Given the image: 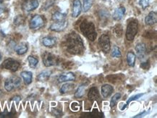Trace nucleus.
<instances>
[{"label":"nucleus","mask_w":157,"mask_h":118,"mask_svg":"<svg viewBox=\"0 0 157 118\" xmlns=\"http://www.w3.org/2000/svg\"><path fill=\"white\" fill-rule=\"evenodd\" d=\"M94 0H83V10L88 12L93 5Z\"/></svg>","instance_id":"28"},{"label":"nucleus","mask_w":157,"mask_h":118,"mask_svg":"<svg viewBox=\"0 0 157 118\" xmlns=\"http://www.w3.org/2000/svg\"><path fill=\"white\" fill-rule=\"evenodd\" d=\"M143 95H144V93H138V94L135 95V96H133V97H130V99H129L128 100V101H127L126 105H129V104H130V102H131V101H134V100H137V99H139V98L141 97Z\"/></svg>","instance_id":"33"},{"label":"nucleus","mask_w":157,"mask_h":118,"mask_svg":"<svg viewBox=\"0 0 157 118\" xmlns=\"http://www.w3.org/2000/svg\"><path fill=\"white\" fill-rule=\"evenodd\" d=\"M75 74L72 73H66L64 74L60 75L59 78H58V81L59 83H63V82H67V81H75Z\"/></svg>","instance_id":"14"},{"label":"nucleus","mask_w":157,"mask_h":118,"mask_svg":"<svg viewBox=\"0 0 157 118\" xmlns=\"http://www.w3.org/2000/svg\"><path fill=\"white\" fill-rule=\"evenodd\" d=\"M68 25V23L67 21H60V22H55L53 24H52L51 26H50V30L51 31H55V32H60L64 31L66 29Z\"/></svg>","instance_id":"10"},{"label":"nucleus","mask_w":157,"mask_h":118,"mask_svg":"<svg viewBox=\"0 0 157 118\" xmlns=\"http://www.w3.org/2000/svg\"><path fill=\"white\" fill-rule=\"evenodd\" d=\"M114 33H115V35L117 36L120 38L122 36V33H123V30H122V26L121 25H120V24H118V25H115V26L114 27Z\"/></svg>","instance_id":"29"},{"label":"nucleus","mask_w":157,"mask_h":118,"mask_svg":"<svg viewBox=\"0 0 157 118\" xmlns=\"http://www.w3.org/2000/svg\"><path fill=\"white\" fill-rule=\"evenodd\" d=\"M150 0H139V4L144 10L146 9L149 6Z\"/></svg>","instance_id":"32"},{"label":"nucleus","mask_w":157,"mask_h":118,"mask_svg":"<svg viewBox=\"0 0 157 118\" xmlns=\"http://www.w3.org/2000/svg\"><path fill=\"white\" fill-rule=\"evenodd\" d=\"M71 109H72V110H73V111H78V110H79L80 106L78 103H76V102L72 103Z\"/></svg>","instance_id":"36"},{"label":"nucleus","mask_w":157,"mask_h":118,"mask_svg":"<svg viewBox=\"0 0 157 118\" xmlns=\"http://www.w3.org/2000/svg\"><path fill=\"white\" fill-rule=\"evenodd\" d=\"M42 59L43 63L46 67H52V66L57 65L58 58L54 54L45 51L42 55Z\"/></svg>","instance_id":"5"},{"label":"nucleus","mask_w":157,"mask_h":118,"mask_svg":"<svg viewBox=\"0 0 157 118\" xmlns=\"http://www.w3.org/2000/svg\"><path fill=\"white\" fill-rule=\"evenodd\" d=\"M54 4V0H47L46 2V3L44 4L43 6V9L44 10H47L48 8L51 7V6Z\"/></svg>","instance_id":"35"},{"label":"nucleus","mask_w":157,"mask_h":118,"mask_svg":"<svg viewBox=\"0 0 157 118\" xmlns=\"http://www.w3.org/2000/svg\"><path fill=\"white\" fill-rule=\"evenodd\" d=\"M74 89V85L72 83H65L62 86L61 89H60V93L64 94V93H67L70 91H72Z\"/></svg>","instance_id":"24"},{"label":"nucleus","mask_w":157,"mask_h":118,"mask_svg":"<svg viewBox=\"0 0 157 118\" xmlns=\"http://www.w3.org/2000/svg\"><path fill=\"white\" fill-rule=\"evenodd\" d=\"M28 61H29V65L31 68H35L36 66H37L38 63H39L38 59H36V57H33V56H29V57H28Z\"/></svg>","instance_id":"27"},{"label":"nucleus","mask_w":157,"mask_h":118,"mask_svg":"<svg viewBox=\"0 0 157 118\" xmlns=\"http://www.w3.org/2000/svg\"><path fill=\"white\" fill-rule=\"evenodd\" d=\"M24 22H25V18L23 15L16 16L14 19V24L15 25H21L24 23Z\"/></svg>","instance_id":"30"},{"label":"nucleus","mask_w":157,"mask_h":118,"mask_svg":"<svg viewBox=\"0 0 157 118\" xmlns=\"http://www.w3.org/2000/svg\"><path fill=\"white\" fill-rule=\"evenodd\" d=\"M112 56L113 57H121V51H120V48L117 46H114L112 50Z\"/></svg>","instance_id":"31"},{"label":"nucleus","mask_w":157,"mask_h":118,"mask_svg":"<svg viewBox=\"0 0 157 118\" xmlns=\"http://www.w3.org/2000/svg\"><path fill=\"white\" fill-rule=\"evenodd\" d=\"M51 75H52V71H49V70L44 71L38 75L37 80L38 81H42V82L46 81L49 78V77L51 76Z\"/></svg>","instance_id":"21"},{"label":"nucleus","mask_w":157,"mask_h":118,"mask_svg":"<svg viewBox=\"0 0 157 118\" xmlns=\"http://www.w3.org/2000/svg\"><path fill=\"white\" fill-rule=\"evenodd\" d=\"M1 59H2V55L1 54H0V61H1Z\"/></svg>","instance_id":"41"},{"label":"nucleus","mask_w":157,"mask_h":118,"mask_svg":"<svg viewBox=\"0 0 157 118\" xmlns=\"http://www.w3.org/2000/svg\"><path fill=\"white\" fill-rule=\"evenodd\" d=\"M12 100H13V101H16V102H17V103H18L21 100V97H18V96H16V97H13V99H12Z\"/></svg>","instance_id":"39"},{"label":"nucleus","mask_w":157,"mask_h":118,"mask_svg":"<svg viewBox=\"0 0 157 118\" xmlns=\"http://www.w3.org/2000/svg\"><path fill=\"white\" fill-rule=\"evenodd\" d=\"M98 46L104 52L108 53L110 51V39L107 34L101 36L98 39Z\"/></svg>","instance_id":"7"},{"label":"nucleus","mask_w":157,"mask_h":118,"mask_svg":"<svg viewBox=\"0 0 157 118\" xmlns=\"http://www.w3.org/2000/svg\"><path fill=\"white\" fill-rule=\"evenodd\" d=\"M45 24L44 17L41 15H36L32 17L29 23L30 29L32 30H38L41 29Z\"/></svg>","instance_id":"6"},{"label":"nucleus","mask_w":157,"mask_h":118,"mask_svg":"<svg viewBox=\"0 0 157 118\" xmlns=\"http://www.w3.org/2000/svg\"><path fill=\"white\" fill-rule=\"evenodd\" d=\"M21 79L17 76H12L7 78L5 82V89L7 91L17 89L21 86Z\"/></svg>","instance_id":"4"},{"label":"nucleus","mask_w":157,"mask_h":118,"mask_svg":"<svg viewBox=\"0 0 157 118\" xmlns=\"http://www.w3.org/2000/svg\"><path fill=\"white\" fill-rule=\"evenodd\" d=\"M52 113H53V115L54 116H56V117H60V116H62V112L57 109H54L53 110H52Z\"/></svg>","instance_id":"37"},{"label":"nucleus","mask_w":157,"mask_h":118,"mask_svg":"<svg viewBox=\"0 0 157 118\" xmlns=\"http://www.w3.org/2000/svg\"><path fill=\"white\" fill-rule=\"evenodd\" d=\"M20 65H20V63L17 61L12 59V58H8V59H5L3 62L2 65V67L4 69L9 70L12 72H15L19 68Z\"/></svg>","instance_id":"8"},{"label":"nucleus","mask_w":157,"mask_h":118,"mask_svg":"<svg viewBox=\"0 0 157 118\" xmlns=\"http://www.w3.org/2000/svg\"><path fill=\"white\" fill-rule=\"evenodd\" d=\"M86 85L82 84V85H80L79 87L78 88L77 91H76L75 93V97L76 98H81L83 97L84 93H85V91H86Z\"/></svg>","instance_id":"25"},{"label":"nucleus","mask_w":157,"mask_h":118,"mask_svg":"<svg viewBox=\"0 0 157 118\" xmlns=\"http://www.w3.org/2000/svg\"><path fill=\"white\" fill-rule=\"evenodd\" d=\"M125 14V8L124 7H120L114 10L113 14V18L115 21H120Z\"/></svg>","instance_id":"16"},{"label":"nucleus","mask_w":157,"mask_h":118,"mask_svg":"<svg viewBox=\"0 0 157 118\" xmlns=\"http://www.w3.org/2000/svg\"><path fill=\"white\" fill-rule=\"evenodd\" d=\"M138 23L137 20H132L128 23L126 29V38L128 41H133L136 36L138 33Z\"/></svg>","instance_id":"3"},{"label":"nucleus","mask_w":157,"mask_h":118,"mask_svg":"<svg viewBox=\"0 0 157 118\" xmlns=\"http://www.w3.org/2000/svg\"><path fill=\"white\" fill-rule=\"evenodd\" d=\"M42 44L44 47L52 48L56 44V39L52 36H47L44 37L42 39Z\"/></svg>","instance_id":"17"},{"label":"nucleus","mask_w":157,"mask_h":118,"mask_svg":"<svg viewBox=\"0 0 157 118\" xmlns=\"http://www.w3.org/2000/svg\"><path fill=\"white\" fill-rule=\"evenodd\" d=\"M21 77L23 78L24 82L26 85H29V84L31 83L32 79H33V74H32L31 72L29 71H24L22 72L21 73Z\"/></svg>","instance_id":"20"},{"label":"nucleus","mask_w":157,"mask_h":118,"mask_svg":"<svg viewBox=\"0 0 157 118\" xmlns=\"http://www.w3.org/2000/svg\"><path fill=\"white\" fill-rule=\"evenodd\" d=\"M64 46L68 52L72 55H81L84 51L82 40L75 32H71L66 36L64 41Z\"/></svg>","instance_id":"1"},{"label":"nucleus","mask_w":157,"mask_h":118,"mask_svg":"<svg viewBox=\"0 0 157 118\" xmlns=\"http://www.w3.org/2000/svg\"><path fill=\"white\" fill-rule=\"evenodd\" d=\"M146 111H144V112H143L140 113V114H138V115L135 116L134 118H136V117H142V116H144V115H145V114H146Z\"/></svg>","instance_id":"40"},{"label":"nucleus","mask_w":157,"mask_h":118,"mask_svg":"<svg viewBox=\"0 0 157 118\" xmlns=\"http://www.w3.org/2000/svg\"><path fill=\"white\" fill-rule=\"evenodd\" d=\"M13 115V112H8L7 111H5L4 112L0 113V118H7L10 117Z\"/></svg>","instance_id":"34"},{"label":"nucleus","mask_w":157,"mask_h":118,"mask_svg":"<svg viewBox=\"0 0 157 118\" xmlns=\"http://www.w3.org/2000/svg\"><path fill=\"white\" fill-rule=\"evenodd\" d=\"M136 51L137 57L140 59H144L146 55V45L143 43H138L135 48Z\"/></svg>","instance_id":"11"},{"label":"nucleus","mask_w":157,"mask_h":118,"mask_svg":"<svg viewBox=\"0 0 157 118\" xmlns=\"http://www.w3.org/2000/svg\"><path fill=\"white\" fill-rule=\"evenodd\" d=\"M29 47L25 43H21L15 47V51L18 55H24L27 52Z\"/></svg>","instance_id":"19"},{"label":"nucleus","mask_w":157,"mask_h":118,"mask_svg":"<svg viewBox=\"0 0 157 118\" xmlns=\"http://www.w3.org/2000/svg\"><path fill=\"white\" fill-rule=\"evenodd\" d=\"M0 83H1V77H0Z\"/></svg>","instance_id":"42"},{"label":"nucleus","mask_w":157,"mask_h":118,"mask_svg":"<svg viewBox=\"0 0 157 118\" xmlns=\"http://www.w3.org/2000/svg\"><path fill=\"white\" fill-rule=\"evenodd\" d=\"M114 91L113 87L111 85H104L103 86H101V94L104 98H107L112 94V92Z\"/></svg>","instance_id":"18"},{"label":"nucleus","mask_w":157,"mask_h":118,"mask_svg":"<svg viewBox=\"0 0 157 118\" xmlns=\"http://www.w3.org/2000/svg\"><path fill=\"white\" fill-rule=\"evenodd\" d=\"M88 97L90 101H97L99 99V93H98L97 88H90L88 93Z\"/></svg>","instance_id":"15"},{"label":"nucleus","mask_w":157,"mask_h":118,"mask_svg":"<svg viewBox=\"0 0 157 118\" xmlns=\"http://www.w3.org/2000/svg\"><path fill=\"white\" fill-rule=\"evenodd\" d=\"M120 98H121V94H120V93H115V94L113 96V97L112 98V99H111V101H110L111 107H115L117 104L118 102V101L120 99Z\"/></svg>","instance_id":"26"},{"label":"nucleus","mask_w":157,"mask_h":118,"mask_svg":"<svg viewBox=\"0 0 157 118\" xmlns=\"http://www.w3.org/2000/svg\"><path fill=\"white\" fill-rule=\"evenodd\" d=\"M136 56L132 51H129L127 55V61L129 66L130 67H134L135 63H136Z\"/></svg>","instance_id":"23"},{"label":"nucleus","mask_w":157,"mask_h":118,"mask_svg":"<svg viewBox=\"0 0 157 118\" xmlns=\"http://www.w3.org/2000/svg\"><path fill=\"white\" fill-rule=\"evenodd\" d=\"M157 22V14L156 12L151 11L146 16L145 19V23L147 25H153Z\"/></svg>","instance_id":"13"},{"label":"nucleus","mask_w":157,"mask_h":118,"mask_svg":"<svg viewBox=\"0 0 157 118\" xmlns=\"http://www.w3.org/2000/svg\"><path fill=\"white\" fill-rule=\"evenodd\" d=\"M82 11V5L80 0H74L72 5V16L73 17H78Z\"/></svg>","instance_id":"12"},{"label":"nucleus","mask_w":157,"mask_h":118,"mask_svg":"<svg viewBox=\"0 0 157 118\" xmlns=\"http://www.w3.org/2000/svg\"><path fill=\"white\" fill-rule=\"evenodd\" d=\"M39 5L38 0H25L22 5V9L23 11L29 13L36 10L39 7Z\"/></svg>","instance_id":"9"},{"label":"nucleus","mask_w":157,"mask_h":118,"mask_svg":"<svg viewBox=\"0 0 157 118\" xmlns=\"http://www.w3.org/2000/svg\"><path fill=\"white\" fill-rule=\"evenodd\" d=\"M66 17V14H64L60 12H56L52 15V19L53 20L54 22H60L63 21L65 20Z\"/></svg>","instance_id":"22"},{"label":"nucleus","mask_w":157,"mask_h":118,"mask_svg":"<svg viewBox=\"0 0 157 118\" xmlns=\"http://www.w3.org/2000/svg\"><path fill=\"white\" fill-rule=\"evenodd\" d=\"M80 31L90 41H95L97 37L96 27L94 24L87 20H83L80 24Z\"/></svg>","instance_id":"2"},{"label":"nucleus","mask_w":157,"mask_h":118,"mask_svg":"<svg viewBox=\"0 0 157 118\" xmlns=\"http://www.w3.org/2000/svg\"><path fill=\"white\" fill-rule=\"evenodd\" d=\"M140 66H141L142 68H144L145 70H148V68H149V67H150V65H149V63H148V62H146V63H142Z\"/></svg>","instance_id":"38"}]
</instances>
